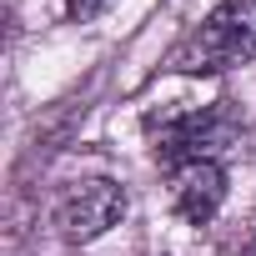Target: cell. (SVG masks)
<instances>
[{
	"label": "cell",
	"mask_w": 256,
	"mask_h": 256,
	"mask_svg": "<svg viewBox=\"0 0 256 256\" xmlns=\"http://www.w3.org/2000/svg\"><path fill=\"white\" fill-rule=\"evenodd\" d=\"M256 60V0H221V6L171 46L166 70L176 76H221Z\"/></svg>",
	"instance_id": "6da1fadb"
},
{
	"label": "cell",
	"mask_w": 256,
	"mask_h": 256,
	"mask_svg": "<svg viewBox=\"0 0 256 256\" xmlns=\"http://www.w3.org/2000/svg\"><path fill=\"white\" fill-rule=\"evenodd\" d=\"M166 196L181 221L206 226L226 201V166L221 161H176V166H166Z\"/></svg>",
	"instance_id": "277c9868"
},
{
	"label": "cell",
	"mask_w": 256,
	"mask_h": 256,
	"mask_svg": "<svg viewBox=\"0 0 256 256\" xmlns=\"http://www.w3.org/2000/svg\"><path fill=\"white\" fill-rule=\"evenodd\" d=\"M106 6H110V0H66V16H70L76 26H90Z\"/></svg>",
	"instance_id": "5b68a950"
},
{
	"label": "cell",
	"mask_w": 256,
	"mask_h": 256,
	"mask_svg": "<svg viewBox=\"0 0 256 256\" xmlns=\"http://www.w3.org/2000/svg\"><path fill=\"white\" fill-rule=\"evenodd\" d=\"M151 136H156L161 166L221 161V151H231L241 136V116L231 100H211V106H191V110H171L166 120H151Z\"/></svg>",
	"instance_id": "7a4b0ae2"
},
{
	"label": "cell",
	"mask_w": 256,
	"mask_h": 256,
	"mask_svg": "<svg viewBox=\"0 0 256 256\" xmlns=\"http://www.w3.org/2000/svg\"><path fill=\"white\" fill-rule=\"evenodd\" d=\"M50 216H56V231H60V241H70V246H86V241L106 236V231H110V226L126 216V191H120L116 181H106V176H90V181H76V186H66Z\"/></svg>",
	"instance_id": "3957f363"
}]
</instances>
